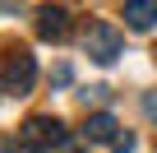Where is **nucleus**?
Masks as SVG:
<instances>
[{
  "mask_svg": "<svg viewBox=\"0 0 157 153\" xmlns=\"http://www.w3.org/2000/svg\"><path fill=\"white\" fill-rule=\"evenodd\" d=\"M42 148H65V125L56 116H28L19 130V153H42Z\"/></svg>",
  "mask_w": 157,
  "mask_h": 153,
  "instance_id": "obj_1",
  "label": "nucleus"
},
{
  "mask_svg": "<svg viewBox=\"0 0 157 153\" xmlns=\"http://www.w3.org/2000/svg\"><path fill=\"white\" fill-rule=\"evenodd\" d=\"M83 51H88V60H97V65H116V56L125 51V42H120V33H116L111 23H93V28L83 33Z\"/></svg>",
  "mask_w": 157,
  "mask_h": 153,
  "instance_id": "obj_2",
  "label": "nucleus"
},
{
  "mask_svg": "<svg viewBox=\"0 0 157 153\" xmlns=\"http://www.w3.org/2000/svg\"><path fill=\"white\" fill-rule=\"evenodd\" d=\"M0 79H5V88H10V93H28V88H33V79H37L33 56H28V51H10L5 60H0Z\"/></svg>",
  "mask_w": 157,
  "mask_h": 153,
  "instance_id": "obj_3",
  "label": "nucleus"
},
{
  "mask_svg": "<svg viewBox=\"0 0 157 153\" xmlns=\"http://www.w3.org/2000/svg\"><path fill=\"white\" fill-rule=\"evenodd\" d=\"M83 135H88V144H116V139H120V125H116V116L97 111V116H88Z\"/></svg>",
  "mask_w": 157,
  "mask_h": 153,
  "instance_id": "obj_4",
  "label": "nucleus"
},
{
  "mask_svg": "<svg viewBox=\"0 0 157 153\" xmlns=\"http://www.w3.org/2000/svg\"><path fill=\"white\" fill-rule=\"evenodd\" d=\"M37 33L42 37H51V42H60V37H69V10H42V19H37Z\"/></svg>",
  "mask_w": 157,
  "mask_h": 153,
  "instance_id": "obj_5",
  "label": "nucleus"
},
{
  "mask_svg": "<svg viewBox=\"0 0 157 153\" xmlns=\"http://www.w3.org/2000/svg\"><path fill=\"white\" fill-rule=\"evenodd\" d=\"M125 23L134 33H148L157 23V5H152V0H129V5H125Z\"/></svg>",
  "mask_w": 157,
  "mask_h": 153,
  "instance_id": "obj_6",
  "label": "nucleus"
},
{
  "mask_svg": "<svg viewBox=\"0 0 157 153\" xmlns=\"http://www.w3.org/2000/svg\"><path fill=\"white\" fill-rule=\"evenodd\" d=\"M111 148H116V153H134V135H129V130H120V139H116Z\"/></svg>",
  "mask_w": 157,
  "mask_h": 153,
  "instance_id": "obj_7",
  "label": "nucleus"
},
{
  "mask_svg": "<svg viewBox=\"0 0 157 153\" xmlns=\"http://www.w3.org/2000/svg\"><path fill=\"white\" fill-rule=\"evenodd\" d=\"M106 98H111V88H102V84H97V88H88V93H83V102H106Z\"/></svg>",
  "mask_w": 157,
  "mask_h": 153,
  "instance_id": "obj_8",
  "label": "nucleus"
},
{
  "mask_svg": "<svg viewBox=\"0 0 157 153\" xmlns=\"http://www.w3.org/2000/svg\"><path fill=\"white\" fill-rule=\"evenodd\" d=\"M143 111H148V116L157 121V93H148V102H143Z\"/></svg>",
  "mask_w": 157,
  "mask_h": 153,
  "instance_id": "obj_9",
  "label": "nucleus"
}]
</instances>
